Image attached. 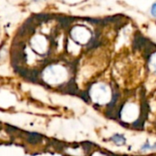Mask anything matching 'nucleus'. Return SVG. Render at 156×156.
<instances>
[{
  "mask_svg": "<svg viewBox=\"0 0 156 156\" xmlns=\"http://www.w3.org/2000/svg\"><path fill=\"white\" fill-rule=\"evenodd\" d=\"M151 13L154 16L156 17V3H154L153 5H152V8H151Z\"/></svg>",
  "mask_w": 156,
  "mask_h": 156,
  "instance_id": "obj_4",
  "label": "nucleus"
},
{
  "mask_svg": "<svg viewBox=\"0 0 156 156\" xmlns=\"http://www.w3.org/2000/svg\"><path fill=\"white\" fill-rule=\"evenodd\" d=\"M112 141L114 144H116L117 145H122L125 143V138L122 135H121V134H115L112 138Z\"/></svg>",
  "mask_w": 156,
  "mask_h": 156,
  "instance_id": "obj_1",
  "label": "nucleus"
},
{
  "mask_svg": "<svg viewBox=\"0 0 156 156\" xmlns=\"http://www.w3.org/2000/svg\"><path fill=\"white\" fill-rule=\"evenodd\" d=\"M154 149H156V144L154 145H151L148 142L145 144H144L142 146V148H141V150L144 151V152H146V151H149V150H154Z\"/></svg>",
  "mask_w": 156,
  "mask_h": 156,
  "instance_id": "obj_2",
  "label": "nucleus"
},
{
  "mask_svg": "<svg viewBox=\"0 0 156 156\" xmlns=\"http://www.w3.org/2000/svg\"><path fill=\"white\" fill-rule=\"evenodd\" d=\"M151 67H152L154 72L156 74V56L155 57H154V58H152V60H151Z\"/></svg>",
  "mask_w": 156,
  "mask_h": 156,
  "instance_id": "obj_3",
  "label": "nucleus"
}]
</instances>
